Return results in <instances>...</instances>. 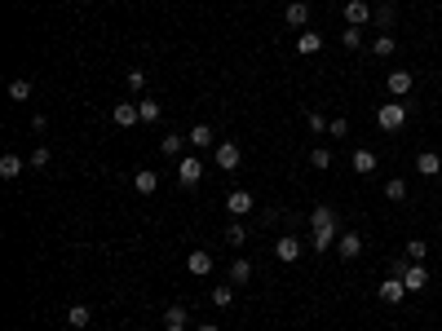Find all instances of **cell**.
<instances>
[{"label":"cell","instance_id":"obj_1","mask_svg":"<svg viewBox=\"0 0 442 331\" xmlns=\"http://www.w3.org/2000/svg\"><path fill=\"white\" fill-rule=\"evenodd\" d=\"M341 217H337V208L332 204H314V212H309V247L314 252H328V247H337L341 239Z\"/></svg>","mask_w":442,"mask_h":331},{"label":"cell","instance_id":"obj_2","mask_svg":"<svg viewBox=\"0 0 442 331\" xmlns=\"http://www.w3.org/2000/svg\"><path fill=\"white\" fill-rule=\"evenodd\" d=\"M389 274H398L407 292H425V287H429V269H425V261H407V256H398V261L389 265Z\"/></svg>","mask_w":442,"mask_h":331},{"label":"cell","instance_id":"obj_3","mask_svg":"<svg viewBox=\"0 0 442 331\" xmlns=\"http://www.w3.org/2000/svg\"><path fill=\"white\" fill-rule=\"evenodd\" d=\"M407 115H411V102H407V98H402V102L393 98V102H385V106L376 111V124L385 128V133H398V128L407 124Z\"/></svg>","mask_w":442,"mask_h":331},{"label":"cell","instance_id":"obj_4","mask_svg":"<svg viewBox=\"0 0 442 331\" xmlns=\"http://www.w3.org/2000/svg\"><path fill=\"white\" fill-rule=\"evenodd\" d=\"M177 181H182L186 190L199 186V181H204V159H199V155H182V159H177Z\"/></svg>","mask_w":442,"mask_h":331},{"label":"cell","instance_id":"obj_5","mask_svg":"<svg viewBox=\"0 0 442 331\" xmlns=\"http://www.w3.org/2000/svg\"><path fill=\"white\" fill-rule=\"evenodd\" d=\"M301 234H283V239H274V256H279L283 265H292V261H301Z\"/></svg>","mask_w":442,"mask_h":331},{"label":"cell","instance_id":"obj_6","mask_svg":"<svg viewBox=\"0 0 442 331\" xmlns=\"http://www.w3.org/2000/svg\"><path fill=\"white\" fill-rule=\"evenodd\" d=\"M337 256H341V261H358V256H363V234L345 230L341 239H337Z\"/></svg>","mask_w":442,"mask_h":331},{"label":"cell","instance_id":"obj_7","mask_svg":"<svg viewBox=\"0 0 442 331\" xmlns=\"http://www.w3.org/2000/svg\"><path fill=\"white\" fill-rule=\"evenodd\" d=\"M372 22V5L367 0H345V27H367Z\"/></svg>","mask_w":442,"mask_h":331},{"label":"cell","instance_id":"obj_8","mask_svg":"<svg viewBox=\"0 0 442 331\" xmlns=\"http://www.w3.org/2000/svg\"><path fill=\"white\" fill-rule=\"evenodd\" d=\"M385 89H389V98H407V93L416 89V80H411V71H389V80H385Z\"/></svg>","mask_w":442,"mask_h":331},{"label":"cell","instance_id":"obj_9","mask_svg":"<svg viewBox=\"0 0 442 331\" xmlns=\"http://www.w3.org/2000/svg\"><path fill=\"white\" fill-rule=\"evenodd\" d=\"M402 296H407V287H402L398 274H385V278H380V301H385V305H402Z\"/></svg>","mask_w":442,"mask_h":331},{"label":"cell","instance_id":"obj_10","mask_svg":"<svg viewBox=\"0 0 442 331\" xmlns=\"http://www.w3.org/2000/svg\"><path fill=\"white\" fill-rule=\"evenodd\" d=\"M350 168L358 172V177H372L376 172V150H367V146H358L354 155H350Z\"/></svg>","mask_w":442,"mask_h":331},{"label":"cell","instance_id":"obj_11","mask_svg":"<svg viewBox=\"0 0 442 331\" xmlns=\"http://www.w3.org/2000/svg\"><path fill=\"white\" fill-rule=\"evenodd\" d=\"M253 204H257V199L248 195V190H230V195H226V208H230V217H235V221H239V217H248V212H253Z\"/></svg>","mask_w":442,"mask_h":331},{"label":"cell","instance_id":"obj_12","mask_svg":"<svg viewBox=\"0 0 442 331\" xmlns=\"http://www.w3.org/2000/svg\"><path fill=\"white\" fill-rule=\"evenodd\" d=\"M217 168L235 172L239 168V141H217Z\"/></svg>","mask_w":442,"mask_h":331},{"label":"cell","instance_id":"obj_13","mask_svg":"<svg viewBox=\"0 0 442 331\" xmlns=\"http://www.w3.org/2000/svg\"><path fill=\"white\" fill-rule=\"evenodd\" d=\"M111 120H115L119 128H133V124H142V111H137L133 102H119L115 111H111Z\"/></svg>","mask_w":442,"mask_h":331},{"label":"cell","instance_id":"obj_14","mask_svg":"<svg viewBox=\"0 0 442 331\" xmlns=\"http://www.w3.org/2000/svg\"><path fill=\"white\" fill-rule=\"evenodd\" d=\"M283 22H288V27H309V5L305 0H292V5L283 9Z\"/></svg>","mask_w":442,"mask_h":331},{"label":"cell","instance_id":"obj_15","mask_svg":"<svg viewBox=\"0 0 442 331\" xmlns=\"http://www.w3.org/2000/svg\"><path fill=\"white\" fill-rule=\"evenodd\" d=\"M416 172L420 177H442V159L434 150H420V155H416Z\"/></svg>","mask_w":442,"mask_h":331},{"label":"cell","instance_id":"obj_16","mask_svg":"<svg viewBox=\"0 0 442 331\" xmlns=\"http://www.w3.org/2000/svg\"><path fill=\"white\" fill-rule=\"evenodd\" d=\"M186 141H190V146H195V150H208L212 141H217V133H212L208 124H195V128H190V133H186Z\"/></svg>","mask_w":442,"mask_h":331},{"label":"cell","instance_id":"obj_17","mask_svg":"<svg viewBox=\"0 0 442 331\" xmlns=\"http://www.w3.org/2000/svg\"><path fill=\"white\" fill-rule=\"evenodd\" d=\"M22 168H27V163H22V155H14V150H9V155H0V177H5V181L22 177Z\"/></svg>","mask_w":442,"mask_h":331},{"label":"cell","instance_id":"obj_18","mask_svg":"<svg viewBox=\"0 0 442 331\" xmlns=\"http://www.w3.org/2000/svg\"><path fill=\"white\" fill-rule=\"evenodd\" d=\"M133 190H137V195H155V190H160V177H155L151 168L133 172Z\"/></svg>","mask_w":442,"mask_h":331},{"label":"cell","instance_id":"obj_19","mask_svg":"<svg viewBox=\"0 0 442 331\" xmlns=\"http://www.w3.org/2000/svg\"><path fill=\"white\" fill-rule=\"evenodd\" d=\"M372 53H376V57H393V53H398V40H393L389 31H376V40H372Z\"/></svg>","mask_w":442,"mask_h":331},{"label":"cell","instance_id":"obj_20","mask_svg":"<svg viewBox=\"0 0 442 331\" xmlns=\"http://www.w3.org/2000/svg\"><path fill=\"white\" fill-rule=\"evenodd\" d=\"M296 49H301L305 57H314L318 49H323V35H318V31H301V35H296Z\"/></svg>","mask_w":442,"mask_h":331},{"label":"cell","instance_id":"obj_21","mask_svg":"<svg viewBox=\"0 0 442 331\" xmlns=\"http://www.w3.org/2000/svg\"><path fill=\"white\" fill-rule=\"evenodd\" d=\"M226 278H230V287H244V283H248V278H253V265H248V261H244V256H239V261H235L230 269H226Z\"/></svg>","mask_w":442,"mask_h":331},{"label":"cell","instance_id":"obj_22","mask_svg":"<svg viewBox=\"0 0 442 331\" xmlns=\"http://www.w3.org/2000/svg\"><path fill=\"white\" fill-rule=\"evenodd\" d=\"M186 269H190V274H212V256L208 252H190L186 256Z\"/></svg>","mask_w":442,"mask_h":331},{"label":"cell","instance_id":"obj_23","mask_svg":"<svg viewBox=\"0 0 442 331\" xmlns=\"http://www.w3.org/2000/svg\"><path fill=\"white\" fill-rule=\"evenodd\" d=\"M160 150H164V155H169V159H177V155H182V150H186V137H182V133H169V137L160 141Z\"/></svg>","mask_w":442,"mask_h":331},{"label":"cell","instance_id":"obj_24","mask_svg":"<svg viewBox=\"0 0 442 331\" xmlns=\"http://www.w3.org/2000/svg\"><path fill=\"white\" fill-rule=\"evenodd\" d=\"M385 199H389V204H402V199H407V181H402V177L385 181Z\"/></svg>","mask_w":442,"mask_h":331},{"label":"cell","instance_id":"obj_25","mask_svg":"<svg viewBox=\"0 0 442 331\" xmlns=\"http://www.w3.org/2000/svg\"><path fill=\"white\" fill-rule=\"evenodd\" d=\"M169 323L186 327V323H190V310H186V305H169V310H164V327H169Z\"/></svg>","mask_w":442,"mask_h":331},{"label":"cell","instance_id":"obj_26","mask_svg":"<svg viewBox=\"0 0 442 331\" xmlns=\"http://www.w3.org/2000/svg\"><path fill=\"white\" fill-rule=\"evenodd\" d=\"M31 98V80H9V102H27Z\"/></svg>","mask_w":442,"mask_h":331},{"label":"cell","instance_id":"obj_27","mask_svg":"<svg viewBox=\"0 0 442 331\" xmlns=\"http://www.w3.org/2000/svg\"><path fill=\"white\" fill-rule=\"evenodd\" d=\"M137 111H142V124H155V120H160V102H155V98H142Z\"/></svg>","mask_w":442,"mask_h":331},{"label":"cell","instance_id":"obj_28","mask_svg":"<svg viewBox=\"0 0 442 331\" xmlns=\"http://www.w3.org/2000/svg\"><path fill=\"white\" fill-rule=\"evenodd\" d=\"M89 318H93L89 305H71V310H67V323H71V327H89Z\"/></svg>","mask_w":442,"mask_h":331},{"label":"cell","instance_id":"obj_29","mask_svg":"<svg viewBox=\"0 0 442 331\" xmlns=\"http://www.w3.org/2000/svg\"><path fill=\"white\" fill-rule=\"evenodd\" d=\"M393 18H398V14H393V5H376V9H372V22H376V27H393Z\"/></svg>","mask_w":442,"mask_h":331},{"label":"cell","instance_id":"obj_30","mask_svg":"<svg viewBox=\"0 0 442 331\" xmlns=\"http://www.w3.org/2000/svg\"><path fill=\"white\" fill-rule=\"evenodd\" d=\"M124 84H128V93H142V89H146V71H142V66H133V71L124 75Z\"/></svg>","mask_w":442,"mask_h":331},{"label":"cell","instance_id":"obj_31","mask_svg":"<svg viewBox=\"0 0 442 331\" xmlns=\"http://www.w3.org/2000/svg\"><path fill=\"white\" fill-rule=\"evenodd\" d=\"M429 256V243L425 239H407V261H425Z\"/></svg>","mask_w":442,"mask_h":331},{"label":"cell","instance_id":"obj_32","mask_svg":"<svg viewBox=\"0 0 442 331\" xmlns=\"http://www.w3.org/2000/svg\"><path fill=\"white\" fill-rule=\"evenodd\" d=\"M341 40H345V49H363V27H345Z\"/></svg>","mask_w":442,"mask_h":331},{"label":"cell","instance_id":"obj_33","mask_svg":"<svg viewBox=\"0 0 442 331\" xmlns=\"http://www.w3.org/2000/svg\"><path fill=\"white\" fill-rule=\"evenodd\" d=\"M309 168H332V150L314 146V150H309Z\"/></svg>","mask_w":442,"mask_h":331},{"label":"cell","instance_id":"obj_34","mask_svg":"<svg viewBox=\"0 0 442 331\" xmlns=\"http://www.w3.org/2000/svg\"><path fill=\"white\" fill-rule=\"evenodd\" d=\"M235 301V287H230V283H221V287H212V305H221V310H226V305H230Z\"/></svg>","mask_w":442,"mask_h":331},{"label":"cell","instance_id":"obj_35","mask_svg":"<svg viewBox=\"0 0 442 331\" xmlns=\"http://www.w3.org/2000/svg\"><path fill=\"white\" fill-rule=\"evenodd\" d=\"M221 239H226V243H235V247H239V243H244V239H248V230H244V226H239V221H230V226H226V234H221Z\"/></svg>","mask_w":442,"mask_h":331},{"label":"cell","instance_id":"obj_36","mask_svg":"<svg viewBox=\"0 0 442 331\" xmlns=\"http://www.w3.org/2000/svg\"><path fill=\"white\" fill-rule=\"evenodd\" d=\"M49 159H53V155H49V150H44V146H40V150H31V159H27V163H31V168H44V163H49Z\"/></svg>","mask_w":442,"mask_h":331},{"label":"cell","instance_id":"obj_37","mask_svg":"<svg viewBox=\"0 0 442 331\" xmlns=\"http://www.w3.org/2000/svg\"><path fill=\"white\" fill-rule=\"evenodd\" d=\"M309 133H328V120L318 111H309Z\"/></svg>","mask_w":442,"mask_h":331},{"label":"cell","instance_id":"obj_38","mask_svg":"<svg viewBox=\"0 0 442 331\" xmlns=\"http://www.w3.org/2000/svg\"><path fill=\"white\" fill-rule=\"evenodd\" d=\"M345 133H350V124H345V120H332L328 124V137H345Z\"/></svg>","mask_w":442,"mask_h":331},{"label":"cell","instance_id":"obj_39","mask_svg":"<svg viewBox=\"0 0 442 331\" xmlns=\"http://www.w3.org/2000/svg\"><path fill=\"white\" fill-rule=\"evenodd\" d=\"M195 331H217V327H212V323H199V327H195Z\"/></svg>","mask_w":442,"mask_h":331},{"label":"cell","instance_id":"obj_40","mask_svg":"<svg viewBox=\"0 0 442 331\" xmlns=\"http://www.w3.org/2000/svg\"><path fill=\"white\" fill-rule=\"evenodd\" d=\"M164 331H186V327H177V323H169V327H164Z\"/></svg>","mask_w":442,"mask_h":331},{"label":"cell","instance_id":"obj_41","mask_svg":"<svg viewBox=\"0 0 442 331\" xmlns=\"http://www.w3.org/2000/svg\"><path fill=\"white\" fill-rule=\"evenodd\" d=\"M98 331H111V327H98Z\"/></svg>","mask_w":442,"mask_h":331},{"label":"cell","instance_id":"obj_42","mask_svg":"<svg viewBox=\"0 0 442 331\" xmlns=\"http://www.w3.org/2000/svg\"><path fill=\"white\" fill-rule=\"evenodd\" d=\"M438 186H442V177H438Z\"/></svg>","mask_w":442,"mask_h":331},{"label":"cell","instance_id":"obj_43","mask_svg":"<svg viewBox=\"0 0 442 331\" xmlns=\"http://www.w3.org/2000/svg\"><path fill=\"white\" fill-rule=\"evenodd\" d=\"M420 331H425V327H420Z\"/></svg>","mask_w":442,"mask_h":331}]
</instances>
